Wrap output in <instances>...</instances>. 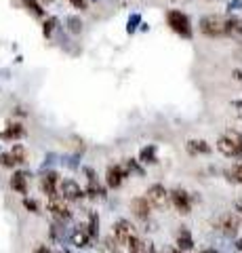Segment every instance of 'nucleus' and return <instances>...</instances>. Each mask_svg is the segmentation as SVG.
<instances>
[{
    "mask_svg": "<svg viewBox=\"0 0 242 253\" xmlns=\"http://www.w3.org/2000/svg\"><path fill=\"white\" fill-rule=\"evenodd\" d=\"M217 150L223 156L240 158L242 156V133L238 131H225L223 135L217 139Z\"/></svg>",
    "mask_w": 242,
    "mask_h": 253,
    "instance_id": "obj_1",
    "label": "nucleus"
},
{
    "mask_svg": "<svg viewBox=\"0 0 242 253\" xmlns=\"http://www.w3.org/2000/svg\"><path fill=\"white\" fill-rule=\"evenodd\" d=\"M200 32L208 38L225 36V17H219V15H205V17L200 19Z\"/></svg>",
    "mask_w": 242,
    "mask_h": 253,
    "instance_id": "obj_2",
    "label": "nucleus"
},
{
    "mask_svg": "<svg viewBox=\"0 0 242 253\" xmlns=\"http://www.w3.org/2000/svg\"><path fill=\"white\" fill-rule=\"evenodd\" d=\"M167 23L171 26V30L177 32L179 36L183 38H192V23L190 17L181 11H169L167 13Z\"/></svg>",
    "mask_w": 242,
    "mask_h": 253,
    "instance_id": "obj_3",
    "label": "nucleus"
},
{
    "mask_svg": "<svg viewBox=\"0 0 242 253\" xmlns=\"http://www.w3.org/2000/svg\"><path fill=\"white\" fill-rule=\"evenodd\" d=\"M145 199L150 201V205H152V207H156V209H167L169 207V201H171V194L165 190V186L154 184V186L147 188Z\"/></svg>",
    "mask_w": 242,
    "mask_h": 253,
    "instance_id": "obj_4",
    "label": "nucleus"
},
{
    "mask_svg": "<svg viewBox=\"0 0 242 253\" xmlns=\"http://www.w3.org/2000/svg\"><path fill=\"white\" fill-rule=\"evenodd\" d=\"M215 228L219 232H223L225 236H234L240 228V221L236 217V213H223V215L215 221Z\"/></svg>",
    "mask_w": 242,
    "mask_h": 253,
    "instance_id": "obj_5",
    "label": "nucleus"
},
{
    "mask_svg": "<svg viewBox=\"0 0 242 253\" xmlns=\"http://www.w3.org/2000/svg\"><path fill=\"white\" fill-rule=\"evenodd\" d=\"M57 190H59V194L64 196L66 201H78V199H82V188L76 184L74 179H64V181H59V186H57Z\"/></svg>",
    "mask_w": 242,
    "mask_h": 253,
    "instance_id": "obj_6",
    "label": "nucleus"
},
{
    "mask_svg": "<svg viewBox=\"0 0 242 253\" xmlns=\"http://www.w3.org/2000/svg\"><path fill=\"white\" fill-rule=\"evenodd\" d=\"M49 211L53 213V217H57L59 221H66L69 219V209H68V205H66V199L64 196H51V201H49Z\"/></svg>",
    "mask_w": 242,
    "mask_h": 253,
    "instance_id": "obj_7",
    "label": "nucleus"
},
{
    "mask_svg": "<svg viewBox=\"0 0 242 253\" xmlns=\"http://www.w3.org/2000/svg\"><path fill=\"white\" fill-rule=\"evenodd\" d=\"M171 203L175 205V209L179 211V213H190V209H192V201H190V194L185 192V190H181V188H175L173 192H171Z\"/></svg>",
    "mask_w": 242,
    "mask_h": 253,
    "instance_id": "obj_8",
    "label": "nucleus"
},
{
    "mask_svg": "<svg viewBox=\"0 0 242 253\" xmlns=\"http://www.w3.org/2000/svg\"><path fill=\"white\" fill-rule=\"evenodd\" d=\"M225 36L234 38L236 42H242V19H238V17L225 19Z\"/></svg>",
    "mask_w": 242,
    "mask_h": 253,
    "instance_id": "obj_9",
    "label": "nucleus"
},
{
    "mask_svg": "<svg viewBox=\"0 0 242 253\" xmlns=\"http://www.w3.org/2000/svg\"><path fill=\"white\" fill-rule=\"evenodd\" d=\"M131 209H133V213H135V217H139V219H147L150 217V201L145 199H141V196H139V199H133L131 201Z\"/></svg>",
    "mask_w": 242,
    "mask_h": 253,
    "instance_id": "obj_10",
    "label": "nucleus"
},
{
    "mask_svg": "<svg viewBox=\"0 0 242 253\" xmlns=\"http://www.w3.org/2000/svg\"><path fill=\"white\" fill-rule=\"evenodd\" d=\"M114 236H116V241L122 243V245H129L131 241V224L127 219H120V221H116V226H114Z\"/></svg>",
    "mask_w": 242,
    "mask_h": 253,
    "instance_id": "obj_11",
    "label": "nucleus"
},
{
    "mask_svg": "<svg viewBox=\"0 0 242 253\" xmlns=\"http://www.w3.org/2000/svg\"><path fill=\"white\" fill-rule=\"evenodd\" d=\"M122 177H127V171L118 165H114V167L107 169V186L110 188H118L122 184Z\"/></svg>",
    "mask_w": 242,
    "mask_h": 253,
    "instance_id": "obj_12",
    "label": "nucleus"
},
{
    "mask_svg": "<svg viewBox=\"0 0 242 253\" xmlns=\"http://www.w3.org/2000/svg\"><path fill=\"white\" fill-rule=\"evenodd\" d=\"M185 148H187V152L194 154V156H196V154H208L210 152V146L207 144L205 139H190L185 144Z\"/></svg>",
    "mask_w": 242,
    "mask_h": 253,
    "instance_id": "obj_13",
    "label": "nucleus"
},
{
    "mask_svg": "<svg viewBox=\"0 0 242 253\" xmlns=\"http://www.w3.org/2000/svg\"><path fill=\"white\" fill-rule=\"evenodd\" d=\"M177 245H179V249L181 251H190V249H194V239H192V234L185 230H179V234H177Z\"/></svg>",
    "mask_w": 242,
    "mask_h": 253,
    "instance_id": "obj_14",
    "label": "nucleus"
},
{
    "mask_svg": "<svg viewBox=\"0 0 242 253\" xmlns=\"http://www.w3.org/2000/svg\"><path fill=\"white\" fill-rule=\"evenodd\" d=\"M55 184H57V175H55V173H46V175L42 177V190L49 196H55V192H57Z\"/></svg>",
    "mask_w": 242,
    "mask_h": 253,
    "instance_id": "obj_15",
    "label": "nucleus"
},
{
    "mask_svg": "<svg viewBox=\"0 0 242 253\" xmlns=\"http://www.w3.org/2000/svg\"><path fill=\"white\" fill-rule=\"evenodd\" d=\"M89 232H84V230H80V228H78V230H74L72 232V243L76 245V247H87L89 245Z\"/></svg>",
    "mask_w": 242,
    "mask_h": 253,
    "instance_id": "obj_16",
    "label": "nucleus"
},
{
    "mask_svg": "<svg viewBox=\"0 0 242 253\" xmlns=\"http://www.w3.org/2000/svg\"><path fill=\"white\" fill-rule=\"evenodd\" d=\"M26 135V131H23L21 125H9V129L2 133L4 139H17V137H23Z\"/></svg>",
    "mask_w": 242,
    "mask_h": 253,
    "instance_id": "obj_17",
    "label": "nucleus"
},
{
    "mask_svg": "<svg viewBox=\"0 0 242 253\" xmlns=\"http://www.w3.org/2000/svg\"><path fill=\"white\" fill-rule=\"evenodd\" d=\"M11 188L17 190L19 194H26V175L23 173H15L11 177Z\"/></svg>",
    "mask_w": 242,
    "mask_h": 253,
    "instance_id": "obj_18",
    "label": "nucleus"
},
{
    "mask_svg": "<svg viewBox=\"0 0 242 253\" xmlns=\"http://www.w3.org/2000/svg\"><path fill=\"white\" fill-rule=\"evenodd\" d=\"M139 161L141 163H156V148L154 146H147L139 152Z\"/></svg>",
    "mask_w": 242,
    "mask_h": 253,
    "instance_id": "obj_19",
    "label": "nucleus"
},
{
    "mask_svg": "<svg viewBox=\"0 0 242 253\" xmlns=\"http://www.w3.org/2000/svg\"><path fill=\"white\" fill-rule=\"evenodd\" d=\"M228 175H230V179H234V181H238V184H242V163H236L234 167L228 171Z\"/></svg>",
    "mask_w": 242,
    "mask_h": 253,
    "instance_id": "obj_20",
    "label": "nucleus"
},
{
    "mask_svg": "<svg viewBox=\"0 0 242 253\" xmlns=\"http://www.w3.org/2000/svg\"><path fill=\"white\" fill-rule=\"evenodd\" d=\"M23 2H26V6L36 15V17H42V15H44V11L40 9V4H38L36 0H23Z\"/></svg>",
    "mask_w": 242,
    "mask_h": 253,
    "instance_id": "obj_21",
    "label": "nucleus"
},
{
    "mask_svg": "<svg viewBox=\"0 0 242 253\" xmlns=\"http://www.w3.org/2000/svg\"><path fill=\"white\" fill-rule=\"evenodd\" d=\"M97 226H99V219H97L95 213H91V221H89V226H87V228H89L87 232H89L91 236H97Z\"/></svg>",
    "mask_w": 242,
    "mask_h": 253,
    "instance_id": "obj_22",
    "label": "nucleus"
},
{
    "mask_svg": "<svg viewBox=\"0 0 242 253\" xmlns=\"http://www.w3.org/2000/svg\"><path fill=\"white\" fill-rule=\"evenodd\" d=\"M68 23H69V32H74V34H78L82 30V21L78 17H68Z\"/></svg>",
    "mask_w": 242,
    "mask_h": 253,
    "instance_id": "obj_23",
    "label": "nucleus"
},
{
    "mask_svg": "<svg viewBox=\"0 0 242 253\" xmlns=\"http://www.w3.org/2000/svg\"><path fill=\"white\" fill-rule=\"evenodd\" d=\"M11 154H13V158H15L17 163H23V158H26V150H23L21 146H13Z\"/></svg>",
    "mask_w": 242,
    "mask_h": 253,
    "instance_id": "obj_24",
    "label": "nucleus"
},
{
    "mask_svg": "<svg viewBox=\"0 0 242 253\" xmlns=\"http://www.w3.org/2000/svg\"><path fill=\"white\" fill-rule=\"evenodd\" d=\"M55 26H57V19H55V17H49V19H46V23H44V36H51L53 30H55Z\"/></svg>",
    "mask_w": 242,
    "mask_h": 253,
    "instance_id": "obj_25",
    "label": "nucleus"
},
{
    "mask_svg": "<svg viewBox=\"0 0 242 253\" xmlns=\"http://www.w3.org/2000/svg\"><path fill=\"white\" fill-rule=\"evenodd\" d=\"M129 253H141V243L135 236H131V241H129Z\"/></svg>",
    "mask_w": 242,
    "mask_h": 253,
    "instance_id": "obj_26",
    "label": "nucleus"
},
{
    "mask_svg": "<svg viewBox=\"0 0 242 253\" xmlns=\"http://www.w3.org/2000/svg\"><path fill=\"white\" fill-rule=\"evenodd\" d=\"M0 163H2L4 167H13V165H17V161H15V158H13V154H11V152H9V154H2V156H0Z\"/></svg>",
    "mask_w": 242,
    "mask_h": 253,
    "instance_id": "obj_27",
    "label": "nucleus"
},
{
    "mask_svg": "<svg viewBox=\"0 0 242 253\" xmlns=\"http://www.w3.org/2000/svg\"><path fill=\"white\" fill-rule=\"evenodd\" d=\"M139 21H141V17H139L137 13H135V15H131V17H129V26H127V30H129V32H135Z\"/></svg>",
    "mask_w": 242,
    "mask_h": 253,
    "instance_id": "obj_28",
    "label": "nucleus"
},
{
    "mask_svg": "<svg viewBox=\"0 0 242 253\" xmlns=\"http://www.w3.org/2000/svg\"><path fill=\"white\" fill-rule=\"evenodd\" d=\"M69 2H72L76 9H80V11H87V6H89L87 0H69Z\"/></svg>",
    "mask_w": 242,
    "mask_h": 253,
    "instance_id": "obj_29",
    "label": "nucleus"
},
{
    "mask_svg": "<svg viewBox=\"0 0 242 253\" xmlns=\"http://www.w3.org/2000/svg\"><path fill=\"white\" fill-rule=\"evenodd\" d=\"M23 205H26V209H30L32 213H36V211H38V205H36L34 201H30V199H26V201H23Z\"/></svg>",
    "mask_w": 242,
    "mask_h": 253,
    "instance_id": "obj_30",
    "label": "nucleus"
},
{
    "mask_svg": "<svg viewBox=\"0 0 242 253\" xmlns=\"http://www.w3.org/2000/svg\"><path fill=\"white\" fill-rule=\"evenodd\" d=\"M228 9H230V11H238V9H242V0H232V2L228 4Z\"/></svg>",
    "mask_w": 242,
    "mask_h": 253,
    "instance_id": "obj_31",
    "label": "nucleus"
},
{
    "mask_svg": "<svg viewBox=\"0 0 242 253\" xmlns=\"http://www.w3.org/2000/svg\"><path fill=\"white\" fill-rule=\"evenodd\" d=\"M141 253H156L152 243H141Z\"/></svg>",
    "mask_w": 242,
    "mask_h": 253,
    "instance_id": "obj_32",
    "label": "nucleus"
},
{
    "mask_svg": "<svg viewBox=\"0 0 242 253\" xmlns=\"http://www.w3.org/2000/svg\"><path fill=\"white\" fill-rule=\"evenodd\" d=\"M234 108H236L238 110V116L242 118V99H238V101H234V104H232Z\"/></svg>",
    "mask_w": 242,
    "mask_h": 253,
    "instance_id": "obj_33",
    "label": "nucleus"
},
{
    "mask_svg": "<svg viewBox=\"0 0 242 253\" xmlns=\"http://www.w3.org/2000/svg\"><path fill=\"white\" fill-rule=\"evenodd\" d=\"M234 209L238 211V215H242V199H238L236 203H234Z\"/></svg>",
    "mask_w": 242,
    "mask_h": 253,
    "instance_id": "obj_34",
    "label": "nucleus"
},
{
    "mask_svg": "<svg viewBox=\"0 0 242 253\" xmlns=\"http://www.w3.org/2000/svg\"><path fill=\"white\" fill-rule=\"evenodd\" d=\"M34 253H51V251H49V247H46V245H40V247H36Z\"/></svg>",
    "mask_w": 242,
    "mask_h": 253,
    "instance_id": "obj_35",
    "label": "nucleus"
},
{
    "mask_svg": "<svg viewBox=\"0 0 242 253\" xmlns=\"http://www.w3.org/2000/svg\"><path fill=\"white\" fill-rule=\"evenodd\" d=\"M234 78H238V81H242V70H234Z\"/></svg>",
    "mask_w": 242,
    "mask_h": 253,
    "instance_id": "obj_36",
    "label": "nucleus"
},
{
    "mask_svg": "<svg viewBox=\"0 0 242 253\" xmlns=\"http://www.w3.org/2000/svg\"><path fill=\"white\" fill-rule=\"evenodd\" d=\"M202 253H219L217 249H202Z\"/></svg>",
    "mask_w": 242,
    "mask_h": 253,
    "instance_id": "obj_37",
    "label": "nucleus"
},
{
    "mask_svg": "<svg viewBox=\"0 0 242 253\" xmlns=\"http://www.w3.org/2000/svg\"><path fill=\"white\" fill-rule=\"evenodd\" d=\"M236 247H238V249H240V251H242V239H240V241H238V243H236Z\"/></svg>",
    "mask_w": 242,
    "mask_h": 253,
    "instance_id": "obj_38",
    "label": "nucleus"
},
{
    "mask_svg": "<svg viewBox=\"0 0 242 253\" xmlns=\"http://www.w3.org/2000/svg\"><path fill=\"white\" fill-rule=\"evenodd\" d=\"M171 253H183L181 249H175V251H171Z\"/></svg>",
    "mask_w": 242,
    "mask_h": 253,
    "instance_id": "obj_39",
    "label": "nucleus"
},
{
    "mask_svg": "<svg viewBox=\"0 0 242 253\" xmlns=\"http://www.w3.org/2000/svg\"><path fill=\"white\" fill-rule=\"evenodd\" d=\"M40 2H46V4H49V2H53V0H40Z\"/></svg>",
    "mask_w": 242,
    "mask_h": 253,
    "instance_id": "obj_40",
    "label": "nucleus"
},
{
    "mask_svg": "<svg viewBox=\"0 0 242 253\" xmlns=\"http://www.w3.org/2000/svg\"><path fill=\"white\" fill-rule=\"evenodd\" d=\"M61 253H69V251H61Z\"/></svg>",
    "mask_w": 242,
    "mask_h": 253,
    "instance_id": "obj_41",
    "label": "nucleus"
},
{
    "mask_svg": "<svg viewBox=\"0 0 242 253\" xmlns=\"http://www.w3.org/2000/svg\"><path fill=\"white\" fill-rule=\"evenodd\" d=\"M240 158H242V156H240Z\"/></svg>",
    "mask_w": 242,
    "mask_h": 253,
    "instance_id": "obj_42",
    "label": "nucleus"
}]
</instances>
